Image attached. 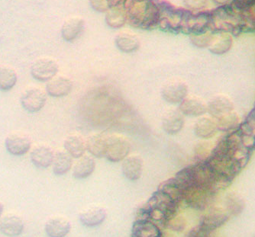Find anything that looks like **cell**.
I'll return each instance as SVG.
<instances>
[{
  "instance_id": "1",
  "label": "cell",
  "mask_w": 255,
  "mask_h": 237,
  "mask_svg": "<svg viewBox=\"0 0 255 237\" xmlns=\"http://www.w3.org/2000/svg\"><path fill=\"white\" fill-rule=\"evenodd\" d=\"M126 15L133 26L154 28L159 24L160 6L153 0H126Z\"/></svg>"
},
{
  "instance_id": "2",
  "label": "cell",
  "mask_w": 255,
  "mask_h": 237,
  "mask_svg": "<svg viewBox=\"0 0 255 237\" xmlns=\"http://www.w3.org/2000/svg\"><path fill=\"white\" fill-rule=\"evenodd\" d=\"M131 151V144L125 137L113 134L107 137L105 157L112 162L123 161Z\"/></svg>"
},
{
  "instance_id": "3",
  "label": "cell",
  "mask_w": 255,
  "mask_h": 237,
  "mask_svg": "<svg viewBox=\"0 0 255 237\" xmlns=\"http://www.w3.org/2000/svg\"><path fill=\"white\" fill-rule=\"evenodd\" d=\"M47 101V93L38 87H30L21 93L20 103L28 113H37L41 111Z\"/></svg>"
},
{
  "instance_id": "4",
  "label": "cell",
  "mask_w": 255,
  "mask_h": 237,
  "mask_svg": "<svg viewBox=\"0 0 255 237\" xmlns=\"http://www.w3.org/2000/svg\"><path fill=\"white\" fill-rule=\"evenodd\" d=\"M59 66L51 58H39L34 61L30 68L31 77L40 82H48L57 76Z\"/></svg>"
},
{
  "instance_id": "5",
  "label": "cell",
  "mask_w": 255,
  "mask_h": 237,
  "mask_svg": "<svg viewBox=\"0 0 255 237\" xmlns=\"http://www.w3.org/2000/svg\"><path fill=\"white\" fill-rule=\"evenodd\" d=\"M5 148L11 155L15 157L25 155L31 150V138L24 133H11L5 138Z\"/></svg>"
},
{
  "instance_id": "6",
  "label": "cell",
  "mask_w": 255,
  "mask_h": 237,
  "mask_svg": "<svg viewBox=\"0 0 255 237\" xmlns=\"http://www.w3.org/2000/svg\"><path fill=\"white\" fill-rule=\"evenodd\" d=\"M188 94V85L180 79L166 82L161 88V96L170 104H180Z\"/></svg>"
},
{
  "instance_id": "7",
  "label": "cell",
  "mask_w": 255,
  "mask_h": 237,
  "mask_svg": "<svg viewBox=\"0 0 255 237\" xmlns=\"http://www.w3.org/2000/svg\"><path fill=\"white\" fill-rule=\"evenodd\" d=\"M24 228L22 218L14 213L5 214L0 219V232L5 237H18L22 234Z\"/></svg>"
},
{
  "instance_id": "8",
  "label": "cell",
  "mask_w": 255,
  "mask_h": 237,
  "mask_svg": "<svg viewBox=\"0 0 255 237\" xmlns=\"http://www.w3.org/2000/svg\"><path fill=\"white\" fill-rule=\"evenodd\" d=\"M179 110L186 116H203L207 112V103L200 97L190 95L180 102Z\"/></svg>"
},
{
  "instance_id": "9",
  "label": "cell",
  "mask_w": 255,
  "mask_h": 237,
  "mask_svg": "<svg viewBox=\"0 0 255 237\" xmlns=\"http://www.w3.org/2000/svg\"><path fill=\"white\" fill-rule=\"evenodd\" d=\"M72 89V81L64 76H56L46 85V93L54 98L67 96Z\"/></svg>"
},
{
  "instance_id": "10",
  "label": "cell",
  "mask_w": 255,
  "mask_h": 237,
  "mask_svg": "<svg viewBox=\"0 0 255 237\" xmlns=\"http://www.w3.org/2000/svg\"><path fill=\"white\" fill-rule=\"evenodd\" d=\"M213 193L214 192L207 188L196 185L190 187L184 192L190 205L199 209H204L207 207L211 202Z\"/></svg>"
},
{
  "instance_id": "11",
  "label": "cell",
  "mask_w": 255,
  "mask_h": 237,
  "mask_svg": "<svg viewBox=\"0 0 255 237\" xmlns=\"http://www.w3.org/2000/svg\"><path fill=\"white\" fill-rule=\"evenodd\" d=\"M54 157L52 148L45 144L35 146L30 153L31 162L38 168H47L52 165Z\"/></svg>"
},
{
  "instance_id": "12",
  "label": "cell",
  "mask_w": 255,
  "mask_h": 237,
  "mask_svg": "<svg viewBox=\"0 0 255 237\" xmlns=\"http://www.w3.org/2000/svg\"><path fill=\"white\" fill-rule=\"evenodd\" d=\"M184 117L180 110H167L162 118V128L170 135L178 134L184 127Z\"/></svg>"
},
{
  "instance_id": "13",
  "label": "cell",
  "mask_w": 255,
  "mask_h": 237,
  "mask_svg": "<svg viewBox=\"0 0 255 237\" xmlns=\"http://www.w3.org/2000/svg\"><path fill=\"white\" fill-rule=\"evenodd\" d=\"M235 110L233 100L227 95L219 94L215 95L207 103V112L214 118Z\"/></svg>"
},
{
  "instance_id": "14",
  "label": "cell",
  "mask_w": 255,
  "mask_h": 237,
  "mask_svg": "<svg viewBox=\"0 0 255 237\" xmlns=\"http://www.w3.org/2000/svg\"><path fill=\"white\" fill-rule=\"evenodd\" d=\"M144 162L138 155L128 156L123 160L122 172L127 179L136 181L142 175Z\"/></svg>"
},
{
  "instance_id": "15",
  "label": "cell",
  "mask_w": 255,
  "mask_h": 237,
  "mask_svg": "<svg viewBox=\"0 0 255 237\" xmlns=\"http://www.w3.org/2000/svg\"><path fill=\"white\" fill-rule=\"evenodd\" d=\"M229 218V214L226 210L219 208H213L203 217L201 228L207 232H210L224 225Z\"/></svg>"
},
{
  "instance_id": "16",
  "label": "cell",
  "mask_w": 255,
  "mask_h": 237,
  "mask_svg": "<svg viewBox=\"0 0 255 237\" xmlns=\"http://www.w3.org/2000/svg\"><path fill=\"white\" fill-rule=\"evenodd\" d=\"M195 135L203 140L210 139L216 135L218 129L216 119L212 116H200L193 126Z\"/></svg>"
},
{
  "instance_id": "17",
  "label": "cell",
  "mask_w": 255,
  "mask_h": 237,
  "mask_svg": "<svg viewBox=\"0 0 255 237\" xmlns=\"http://www.w3.org/2000/svg\"><path fill=\"white\" fill-rule=\"evenodd\" d=\"M71 226L64 217H53L45 224L44 230L49 237H65L70 233Z\"/></svg>"
},
{
  "instance_id": "18",
  "label": "cell",
  "mask_w": 255,
  "mask_h": 237,
  "mask_svg": "<svg viewBox=\"0 0 255 237\" xmlns=\"http://www.w3.org/2000/svg\"><path fill=\"white\" fill-rule=\"evenodd\" d=\"M64 147L66 152L74 159L83 157L87 151L86 141L80 134L68 135L64 140Z\"/></svg>"
},
{
  "instance_id": "19",
  "label": "cell",
  "mask_w": 255,
  "mask_h": 237,
  "mask_svg": "<svg viewBox=\"0 0 255 237\" xmlns=\"http://www.w3.org/2000/svg\"><path fill=\"white\" fill-rule=\"evenodd\" d=\"M107 211L101 207H91L80 213V221L83 225L93 228L100 225L107 218Z\"/></svg>"
},
{
  "instance_id": "20",
  "label": "cell",
  "mask_w": 255,
  "mask_h": 237,
  "mask_svg": "<svg viewBox=\"0 0 255 237\" xmlns=\"http://www.w3.org/2000/svg\"><path fill=\"white\" fill-rule=\"evenodd\" d=\"M95 168L96 161L94 157L84 154L73 165L72 175L77 179H82L91 175Z\"/></svg>"
},
{
  "instance_id": "21",
  "label": "cell",
  "mask_w": 255,
  "mask_h": 237,
  "mask_svg": "<svg viewBox=\"0 0 255 237\" xmlns=\"http://www.w3.org/2000/svg\"><path fill=\"white\" fill-rule=\"evenodd\" d=\"M84 29V20L79 18H71L63 25L61 35L64 41L72 42L80 36Z\"/></svg>"
},
{
  "instance_id": "22",
  "label": "cell",
  "mask_w": 255,
  "mask_h": 237,
  "mask_svg": "<svg viewBox=\"0 0 255 237\" xmlns=\"http://www.w3.org/2000/svg\"><path fill=\"white\" fill-rule=\"evenodd\" d=\"M225 210L229 216H238L246 208V201L240 194L236 191H229L225 196Z\"/></svg>"
},
{
  "instance_id": "23",
  "label": "cell",
  "mask_w": 255,
  "mask_h": 237,
  "mask_svg": "<svg viewBox=\"0 0 255 237\" xmlns=\"http://www.w3.org/2000/svg\"><path fill=\"white\" fill-rule=\"evenodd\" d=\"M107 138L105 135L100 134H94L90 135L86 141L87 151L93 157L97 158L105 157L106 148H107Z\"/></svg>"
},
{
  "instance_id": "24",
  "label": "cell",
  "mask_w": 255,
  "mask_h": 237,
  "mask_svg": "<svg viewBox=\"0 0 255 237\" xmlns=\"http://www.w3.org/2000/svg\"><path fill=\"white\" fill-rule=\"evenodd\" d=\"M73 158L66 151H57L54 154L52 170L54 175H64L73 167Z\"/></svg>"
},
{
  "instance_id": "25",
  "label": "cell",
  "mask_w": 255,
  "mask_h": 237,
  "mask_svg": "<svg viewBox=\"0 0 255 237\" xmlns=\"http://www.w3.org/2000/svg\"><path fill=\"white\" fill-rule=\"evenodd\" d=\"M115 44L119 50L124 53L134 52L140 47L138 38L131 33H120L115 38Z\"/></svg>"
},
{
  "instance_id": "26",
  "label": "cell",
  "mask_w": 255,
  "mask_h": 237,
  "mask_svg": "<svg viewBox=\"0 0 255 237\" xmlns=\"http://www.w3.org/2000/svg\"><path fill=\"white\" fill-rule=\"evenodd\" d=\"M18 81L16 71L10 67H0V91L8 92L13 88Z\"/></svg>"
},
{
  "instance_id": "27",
  "label": "cell",
  "mask_w": 255,
  "mask_h": 237,
  "mask_svg": "<svg viewBox=\"0 0 255 237\" xmlns=\"http://www.w3.org/2000/svg\"><path fill=\"white\" fill-rule=\"evenodd\" d=\"M233 37L229 34H221L218 36L213 37L209 49L213 54L219 55L227 53L233 47Z\"/></svg>"
},
{
  "instance_id": "28",
  "label": "cell",
  "mask_w": 255,
  "mask_h": 237,
  "mask_svg": "<svg viewBox=\"0 0 255 237\" xmlns=\"http://www.w3.org/2000/svg\"><path fill=\"white\" fill-rule=\"evenodd\" d=\"M215 119L217 123L218 129L222 131H229L235 129L241 122L240 117L235 110L226 113Z\"/></svg>"
},
{
  "instance_id": "29",
  "label": "cell",
  "mask_w": 255,
  "mask_h": 237,
  "mask_svg": "<svg viewBox=\"0 0 255 237\" xmlns=\"http://www.w3.org/2000/svg\"><path fill=\"white\" fill-rule=\"evenodd\" d=\"M114 8H110L107 13V23L109 26L113 28H120L126 23L127 15L124 10L119 6H113Z\"/></svg>"
},
{
  "instance_id": "30",
  "label": "cell",
  "mask_w": 255,
  "mask_h": 237,
  "mask_svg": "<svg viewBox=\"0 0 255 237\" xmlns=\"http://www.w3.org/2000/svg\"><path fill=\"white\" fill-rule=\"evenodd\" d=\"M213 35L210 33L201 34V35H193L191 36V41L195 46L198 48H206L210 47L213 39Z\"/></svg>"
},
{
  "instance_id": "31",
  "label": "cell",
  "mask_w": 255,
  "mask_h": 237,
  "mask_svg": "<svg viewBox=\"0 0 255 237\" xmlns=\"http://www.w3.org/2000/svg\"><path fill=\"white\" fill-rule=\"evenodd\" d=\"M183 4L188 9L202 10L208 6L209 0H183Z\"/></svg>"
},
{
  "instance_id": "32",
  "label": "cell",
  "mask_w": 255,
  "mask_h": 237,
  "mask_svg": "<svg viewBox=\"0 0 255 237\" xmlns=\"http://www.w3.org/2000/svg\"><path fill=\"white\" fill-rule=\"evenodd\" d=\"M198 145L196 146V156L200 158L203 159V157L206 158L208 156L210 155L212 151V147L210 145L211 143L203 141L202 143H199Z\"/></svg>"
},
{
  "instance_id": "33",
  "label": "cell",
  "mask_w": 255,
  "mask_h": 237,
  "mask_svg": "<svg viewBox=\"0 0 255 237\" xmlns=\"http://www.w3.org/2000/svg\"><path fill=\"white\" fill-rule=\"evenodd\" d=\"M91 3L94 8L101 12L108 11L110 8L109 0H91Z\"/></svg>"
},
{
  "instance_id": "34",
  "label": "cell",
  "mask_w": 255,
  "mask_h": 237,
  "mask_svg": "<svg viewBox=\"0 0 255 237\" xmlns=\"http://www.w3.org/2000/svg\"><path fill=\"white\" fill-rule=\"evenodd\" d=\"M213 2L216 4H220V5H224V4L228 3L231 2L232 0H213Z\"/></svg>"
},
{
  "instance_id": "35",
  "label": "cell",
  "mask_w": 255,
  "mask_h": 237,
  "mask_svg": "<svg viewBox=\"0 0 255 237\" xmlns=\"http://www.w3.org/2000/svg\"><path fill=\"white\" fill-rule=\"evenodd\" d=\"M4 205L1 201H0V219L2 218V214H3Z\"/></svg>"
}]
</instances>
